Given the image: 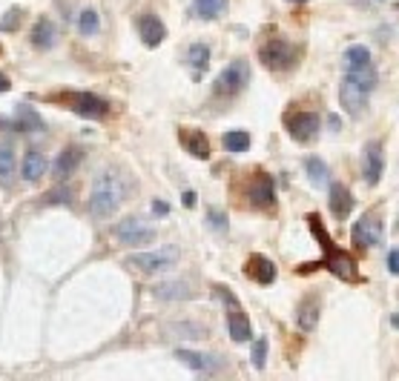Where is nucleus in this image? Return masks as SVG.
Returning <instances> with one entry per match:
<instances>
[{"instance_id":"1","label":"nucleus","mask_w":399,"mask_h":381,"mask_svg":"<svg viewBox=\"0 0 399 381\" xmlns=\"http://www.w3.org/2000/svg\"><path fill=\"white\" fill-rule=\"evenodd\" d=\"M377 89V72L374 67L367 63L362 69H348L342 86H339V104L342 109L351 115V118H359L362 109L367 106V98H371V92Z\"/></svg>"},{"instance_id":"2","label":"nucleus","mask_w":399,"mask_h":381,"mask_svg":"<svg viewBox=\"0 0 399 381\" xmlns=\"http://www.w3.org/2000/svg\"><path fill=\"white\" fill-rule=\"evenodd\" d=\"M121 201H124V181H121V175L115 172L98 175L95 186L89 193V212L95 218H109L121 207Z\"/></svg>"},{"instance_id":"3","label":"nucleus","mask_w":399,"mask_h":381,"mask_svg":"<svg viewBox=\"0 0 399 381\" xmlns=\"http://www.w3.org/2000/svg\"><path fill=\"white\" fill-rule=\"evenodd\" d=\"M219 296H222L224 304H230V310H227V333H230V338L238 341V344L250 341V338H253V327H250V319H248V315L241 312L238 298H236L227 287H219Z\"/></svg>"},{"instance_id":"4","label":"nucleus","mask_w":399,"mask_h":381,"mask_svg":"<svg viewBox=\"0 0 399 381\" xmlns=\"http://www.w3.org/2000/svg\"><path fill=\"white\" fill-rule=\"evenodd\" d=\"M259 60L264 63L267 69H273V72H285V69H290L293 63H296V52H293V46H290L288 41L270 38V41L259 49Z\"/></svg>"},{"instance_id":"5","label":"nucleus","mask_w":399,"mask_h":381,"mask_svg":"<svg viewBox=\"0 0 399 381\" xmlns=\"http://www.w3.org/2000/svg\"><path fill=\"white\" fill-rule=\"evenodd\" d=\"M64 104L81 115V118H89V120H101L109 115V104L98 95H89V92H67L64 95Z\"/></svg>"},{"instance_id":"6","label":"nucleus","mask_w":399,"mask_h":381,"mask_svg":"<svg viewBox=\"0 0 399 381\" xmlns=\"http://www.w3.org/2000/svg\"><path fill=\"white\" fill-rule=\"evenodd\" d=\"M248 83H250L248 63H244V60H233L230 67L216 78V95H219V98H233V95H238Z\"/></svg>"},{"instance_id":"7","label":"nucleus","mask_w":399,"mask_h":381,"mask_svg":"<svg viewBox=\"0 0 399 381\" xmlns=\"http://www.w3.org/2000/svg\"><path fill=\"white\" fill-rule=\"evenodd\" d=\"M115 238L124 247H144L156 238V233H152V227H147L141 218H124L115 224Z\"/></svg>"},{"instance_id":"8","label":"nucleus","mask_w":399,"mask_h":381,"mask_svg":"<svg viewBox=\"0 0 399 381\" xmlns=\"http://www.w3.org/2000/svg\"><path fill=\"white\" fill-rule=\"evenodd\" d=\"M178 252L175 249H152V252H141V256H130L127 264L138 267L144 272H164L170 267H175Z\"/></svg>"},{"instance_id":"9","label":"nucleus","mask_w":399,"mask_h":381,"mask_svg":"<svg viewBox=\"0 0 399 381\" xmlns=\"http://www.w3.org/2000/svg\"><path fill=\"white\" fill-rule=\"evenodd\" d=\"M288 130H290V138L299 141V144H308L316 138V132L322 130V120L316 112H293L288 115Z\"/></svg>"},{"instance_id":"10","label":"nucleus","mask_w":399,"mask_h":381,"mask_svg":"<svg viewBox=\"0 0 399 381\" xmlns=\"http://www.w3.org/2000/svg\"><path fill=\"white\" fill-rule=\"evenodd\" d=\"M353 244H356V249H371V247H377L379 244V238H382V224H379V218H374V215H362L356 224H353Z\"/></svg>"},{"instance_id":"11","label":"nucleus","mask_w":399,"mask_h":381,"mask_svg":"<svg viewBox=\"0 0 399 381\" xmlns=\"http://www.w3.org/2000/svg\"><path fill=\"white\" fill-rule=\"evenodd\" d=\"M316 267H327L336 278H342V281H356V278H359V272H356V261L348 256V252L336 249V247L325 252V261H322V264H316Z\"/></svg>"},{"instance_id":"12","label":"nucleus","mask_w":399,"mask_h":381,"mask_svg":"<svg viewBox=\"0 0 399 381\" xmlns=\"http://www.w3.org/2000/svg\"><path fill=\"white\" fill-rule=\"evenodd\" d=\"M178 141L184 144V149H187L193 158H198V161H207L210 158V141L201 130H193V126H184V130L178 132Z\"/></svg>"},{"instance_id":"13","label":"nucleus","mask_w":399,"mask_h":381,"mask_svg":"<svg viewBox=\"0 0 399 381\" xmlns=\"http://www.w3.org/2000/svg\"><path fill=\"white\" fill-rule=\"evenodd\" d=\"M244 275L253 278L256 284H264V287H267V284L276 281V275H279V272H276V264H273L270 258H264V256H250L248 264H244Z\"/></svg>"},{"instance_id":"14","label":"nucleus","mask_w":399,"mask_h":381,"mask_svg":"<svg viewBox=\"0 0 399 381\" xmlns=\"http://www.w3.org/2000/svg\"><path fill=\"white\" fill-rule=\"evenodd\" d=\"M138 35L147 46H158L167 38V26L156 18V15H141L138 18Z\"/></svg>"},{"instance_id":"15","label":"nucleus","mask_w":399,"mask_h":381,"mask_svg":"<svg viewBox=\"0 0 399 381\" xmlns=\"http://www.w3.org/2000/svg\"><path fill=\"white\" fill-rule=\"evenodd\" d=\"M250 201L256 204V207H273L276 204V186H273V181H270V175H264V172H256V178H253V183H250Z\"/></svg>"},{"instance_id":"16","label":"nucleus","mask_w":399,"mask_h":381,"mask_svg":"<svg viewBox=\"0 0 399 381\" xmlns=\"http://www.w3.org/2000/svg\"><path fill=\"white\" fill-rule=\"evenodd\" d=\"M46 167H49V161H46V155L41 152V149H29L26 155H23V164H20V172H23V178L29 181V183H35V181H41L43 175H46Z\"/></svg>"},{"instance_id":"17","label":"nucleus","mask_w":399,"mask_h":381,"mask_svg":"<svg viewBox=\"0 0 399 381\" xmlns=\"http://www.w3.org/2000/svg\"><path fill=\"white\" fill-rule=\"evenodd\" d=\"M81 161H83V152L78 146H69V149H64V152L58 155V161L52 167V175L58 181H67L69 175H75V169L81 167Z\"/></svg>"},{"instance_id":"18","label":"nucleus","mask_w":399,"mask_h":381,"mask_svg":"<svg viewBox=\"0 0 399 381\" xmlns=\"http://www.w3.org/2000/svg\"><path fill=\"white\" fill-rule=\"evenodd\" d=\"M382 169H385L382 146L379 144H367V149H365V181L371 186H377L379 178H382Z\"/></svg>"},{"instance_id":"19","label":"nucleus","mask_w":399,"mask_h":381,"mask_svg":"<svg viewBox=\"0 0 399 381\" xmlns=\"http://www.w3.org/2000/svg\"><path fill=\"white\" fill-rule=\"evenodd\" d=\"M152 296L161 301H187V298H193V290L187 281H164V284L152 287Z\"/></svg>"},{"instance_id":"20","label":"nucleus","mask_w":399,"mask_h":381,"mask_svg":"<svg viewBox=\"0 0 399 381\" xmlns=\"http://www.w3.org/2000/svg\"><path fill=\"white\" fill-rule=\"evenodd\" d=\"M327 204H330V212L336 215V218H348L351 215V209H353V198H351V189L345 186V183H333L330 186V198H327Z\"/></svg>"},{"instance_id":"21","label":"nucleus","mask_w":399,"mask_h":381,"mask_svg":"<svg viewBox=\"0 0 399 381\" xmlns=\"http://www.w3.org/2000/svg\"><path fill=\"white\" fill-rule=\"evenodd\" d=\"M55 23L49 18H41L35 26H32V35H29V41H32L35 49H52L55 46Z\"/></svg>"},{"instance_id":"22","label":"nucleus","mask_w":399,"mask_h":381,"mask_svg":"<svg viewBox=\"0 0 399 381\" xmlns=\"http://www.w3.org/2000/svg\"><path fill=\"white\" fill-rule=\"evenodd\" d=\"M15 126L18 130H23V132H38V130H46V123L41 120V115L32 109V106H18L15 109Z\"/></svg>"},{"instance_id":"23","label":"nucleus","mask_w":399,"mask_h":381,"mask_svg":"<svg viewBox=\"0 0 399 381\" xmlns=\"http://www.w3.org/2000/svg\"><path fill=\"white\" fill-rule=\"evenodd\" d=\"M227 9V0H193V15L198 20H216Z\"/></svg>"},{"instance_id":"24","label":"nucleus","mask_w":399,"mask_h":381,"mask_svg":"<svg viewBox=\"0 0 399 381\" xmlns=\"http://www.w3.org/2000/svg\"><path fill=\"white\" fill-rule=\"evenodd\" d=\"M175 359L181 364H187L190 370H196V373H210L212 367H216V361H210V356H201V353H193V350H178Z\"/></svg>"},{"instance_id":"25","label":"nucleus","mask_w":399,"mask_h":381,"mask_svg":"<svg viewBox=\"0 0 399 381\" xmlns=\"http://www.w3.org/2000/svg\"><path fill=\"white\" fill-rule=\"evenodd\" d=\"M316 321H319V304H316V301H304L302 310H299V315H296L299 330H302V333H311V330L316 327Z\"/></svg>"},{"instance_id":"26","label":"nucleus","mask_w":399,"mask_h":381,"mask_svg":"<svg viewBox=\"0 0 399 381\" xmlns=\"http://www.w3.org/2000/svg\"><path fill=\"white\" fill-rule=\"evenodd\" d=\"M15 149L9 146V144H0V183H12V178H15Z\"/></svg>"},{"instance_id":"27","label":"nucleus","mask_w":399,"mask_h":381,"mask_svg":"<svg viewBox=\"0 0 399 381\" xmlns=\"http://www.w3.org/2000/svg\"><path fill=\"white\" fill-rule=\"evenodd\" d=\"M304 169H308V178L313 186H327L330 183V169L325 161H319V158H308L304 161Z\"/></svg>"},{"instance_id":"28","label":"nucleus","mask_w":399,"mask_h":381,"mask_svg":"<svg viewBox=\"0 0 399 381\" xmlns=\"http://www.w3.org/2000/svg\"><path fill=\"white\" fill-rule=\"evenodd\" d=\"M187 63L193 67L196 75L204 72V69L210 67V46H207V43H193V46L187 49Z\"/></svg>"},{"instance_id":"29","label":"nucleus","mask_w":399,"mask_h":381,"mask_svg":"<svg viewBox=\"0 0 399 381\" xmlns=\"http://www.w3.org/2000/svg\"><path fill=\"white\" fill-rule=\"evenodd\" d=\"M224 146H227V152H233V155L248 152V149H250V132H244V130H230V132L224 135Z\"/></svg>"},{"instance_id":"30","label":"nucleus","mask_w":399,"mask_h":381,"mask_svg":"<svg viewBox=\"0 0 399 381\" xmlns=\"http://www.w3.org/2000/svg\"><path fill=\"white\" fill-rule=\"evenodd\" d=\"M78 29H81L83 38L98 35V32H101V18H98V12H95V9H83L81 18H78Z\"/></svg>"},{"instance_id":"31","label":"nucleus","mask_w":399,"mask_h":381,"mask_svg":"<svg viewBox=\"0 0 399 381\" xmlns=\"http://www.w3.org/2000/svg\"><path fill=\"white\" fill-rule=\"evenodd\" d=\"M371 63V52H367L365 46H351L345 52V69H362Z\"/></svg>"},{"instance_id":"32","label":"nucleus","mask_w":399,"mask_h":381,"mask_svg":"<svg viewBox=\"0 0 399 381\" xmlns=\"http://www.w3.org/2000/svg\"><path fill=\"white\" fill-rule=\"evenodd\" d=\"M264 361H267V338H256V344H253V364H256V370H264Z\"/></svg>"},{"instance_id":"33","label":"nucleus","mask_w":399,"mask_h":381,"mask_svg":"<svg viewBox=\"0 0 399 381\" xmlns=\"http://www.w3.org/2000/svg\"><path fill=\"white\" fill-rule=\"evenodd\" d=\"M170 333H178L181 338H201L204 335V330L198 324H175V327H170Z\"/></svg>"},{"instance_id":"34","label":"nucleus","mask_w":399,"mask_h":381,"mask_svg":"<svg viewBox=\"0 0 399 381\" xmlns=\"http://www.w3.org/2000/svg\"><path fill=\"white\" fill-rule=\"evenodd\" d=\"M69 189H55V193L46 195V204H69Z\"/></svg>"},{"instance_id":"35","label":"nucleus","mask_w":399,"mask_h":381,"mask_svg":"<svg viewBox=\"0 0 399 381\" xmlns=\"http://www.w3.org/2000/svg\"><path fill=\"white\" fill-rule=\"evenodd\" d=\"M388 272H391V275L399 272V249H396V247H391V252H388Z\"/></svg>"},{"instance_id":"36","label":"nucleus","mask_w":399,"mask_h":381,"mask_svg":"<svg viewBox=\"0 0 399 381\" xmlns=\"http://www.w3.org/2000/svg\"><path fill=\"white\" fill-rule=\"evenodd\" d=\"M210 224L216 227V230H224V215H222V212H216V209H212V212H210Z\"/></svg>"},{"instance_id":"37","label":"nucleus","mask_w":399,"mask_h":381,"mask_svg":"<svg viewBox=\"0 0 399 381\" xmlns=\"http://www.w3.org/2000/svg\"><path fill=\"white\" fill-rule=\"evenodd\" d=\"M15 18H18V9H12V12H9V18H6L4 23H0V32H6V29H12V26H15Z\"/></svg>"},{"instance_id":"38","label":"nucleus","mask_w":399,"mask_h":381,"mask_svg":"<svg viewBox=\"0 0 399 381\" xmlns=\"http://www.w3.org/2000/svg\"><path fill=\"white\" fill-rule=\"evenodd\" d=\"M152 212H156V215H167V212H170V207H167V204H161V201H156V204H152Z\"/></svg>"},{"instance_id":"39","label":"nucleus","mask_w":399,"mask_h":381,"mask_svg":"<svg viewBox=\"0 0 399 381\" xmlns=\"http://www.w3.org/2000/svg\"><path fill=\"white\" fill-rule=\"evenodd\" d=\"M9 89H12L9 78H6V75H0V92H9Z\"/></svg>"},{"instance_id":"40","label":"nucleus","mask_w":399,"mask_h":381,"mask_svg":"<svg viewBox=\"0 0 399 381\" xmlns=\"http://www.w3.org/2000/svg\"><path fill=\"white\" fill-rule=\"evenodd\" d=\"M184 204H187V207H196V193H184Z\"/></svg>"},{"instance_id":"41","label":"nucleus","mask_w":399,"mask_h":381,"mask_svg":"<svg viewBox=\"0 0 399 381\" xmlns=\"http://www.w3.org/2000/svg\"><path fill=\"white\" fill-rule=\"evenodd\" d=\"M293 4H304V0H293Z\"/></svg>"}]
</instances>
